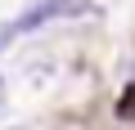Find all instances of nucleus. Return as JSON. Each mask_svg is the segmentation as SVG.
<instances>
[{
  "label": "nucleus",
  "mask_w": 135,
  "mask_h": 130,
  "mask_svg": "<svg viewBox=\"0 0 135 130\" xmlns=\"http://www.w3.org/2000/svg\"><path fill=\"white\" fill-rule=\"evenodd\" d=\"M95 5L90 0H41V5H27L18 18L0 23V49H9L18 36L36 32V27H50V23H63V18H90Z\"/></svg>",
  "instance_id": "obj_1"
},
{
  "label": "nucleus",
  "mask_w": 135,
  "mask_h": 130,
  "mask_svg": "<svg viewBox=\"0 0 135 130\" xmlns=\"http://www.w3.org/2000/svg\"><path fill=\"white\" fill-rule=\"evenodd\" d=\"M0 99H5V76H0Z\"/></svg>",
  "instance_id": "obj_3"
},
{
  "label": "nucleus",
  "mask_w": 135,
  "mask_h": 130,
  "mask_svg": "<svg viewBox=\"0 0 135 130\" xmlns=\"http://www.w3.org/2000/svg\"><path fill=\"white\" fill-rule=\"evenodd\" d=\"M117 117H126V121L135 117V85H126V90H122V99H117Z\"/></svg>",
  "instance_id": "obj_2"
}]
</instances>
